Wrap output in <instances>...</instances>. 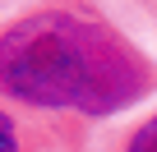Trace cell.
<instances>
[{
  "label": "cell",
  "instance_id": "3",
  "mask_svg": "<svg viewBox=\"0 0 157 152\" xmlns=\"http://www.w3.org/2000/svg\"><path fill=\"white\" fill-rule=\"evenodd\" d=\"M102 152H157V111L143 115V120H129L125 129H116Z\"/></svg>",
  "mask_w": 157,
  "mask_h": 152
},
{
  "label": "cell",
  "instance_id": "2",
  "mask_svg": "<svg viewBox=\"0 0 157 152\" xmlns=\"http://www.w3.org/2000/svg\"><path fill=\"white\" fill-rule=\"evenodd\" d=\"M88 129L69 120L28 115L0 102V152H83Z\"/></svg>",
  "mask_w": 157,
  "mask_h": 152
},
{
  "label": "cell",
  "instance_id": "1",
  "mask_svg": "<svg viewBox=\"0 0 157 152\" xmlns=\"http://www.w3.org/2000/svg\"><path fill=\"white\" fill-rule=\"evenodd\" d=\"M157 92V60L93 0H42L0 19V102L102 124Z\"/></svg>",
  "mask_w": 157,
  "mask_h": 152
}]
</instances>
